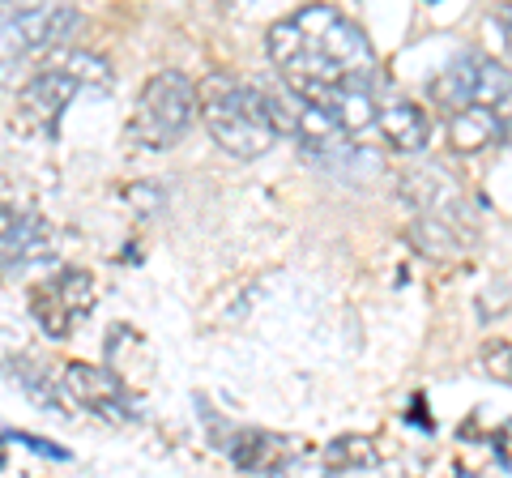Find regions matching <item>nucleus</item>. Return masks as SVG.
Segmentation results:
<instances>
[{
	"label": "nucleus",
	"mask_w": 512,
	"mask_h": 478,
	"mask_svg": "<svg viewBox=\"0 0 512 478\" xmlns=\"http://www.w3.org/2000/svg\"><path fill=\"white\" fill-rule=\"evenodd\" d=\"M265 52L299 99H325L346 86H372L376 52L355 18L333 5H303L265 30Z\"/></svg>",
	"instance_id": "nucleus-1"
},
{
	"label": "nucleus",
	"mask_w": 512,
	"mask_h": 478,
	"mask_svg": "<svg viewBox=\"0 0 512 478\" xmlns=\"http://www.w3.org/2000/svg\"><path fill=\"white\" fill-rule=\"evenodd\" d=\"M397 197L410 210V235L427 257H466L478 239V214L457 180V171L440 158H414L397 171Z\"/></svg>",
	"instance_id": "nucleus-2"
},
{
	"label": "nucleus",
	"mask_w": 512,
	"mask_h": 478,
	"mask_svg": "<svg viewBox=\"0 0 512 478\" xmlns=\"http://www.w3.org/2000/svg\"><path fill=\"white\" fill-rule=\"evenodd\" d=\"M201 90V124L218 150L231 158H261L274 150L278 116H274V94L256 90L239 77H210Z\"/></svg>",
	"instance_id": "nucleus-3"
},
{
	"label": "nucleus",
	"mask_w": 512,
	"mask_h": 478,
	"mask_svg": "<svg viewBox=\"0 0 512 478\" xmlns=\"http://www.w3.org/2000/svg\"><path fill=\"white\" fill-rule=\"evenodd\" d=\"M201 120V90L188 73L163 69L141 86L133 103V137L146 150H171L175 141H184V133Z\"/></svg>",
	"instance_id": "nucleus-4"
},
{
	"label": "nucleus",
	"mask_w": 512,
	"mask_h": 478,
	"mask_svg": "<svg viewBox=\"0 0 512 478\" xmlns=\"http://www.w3.org/2000/svg\"><path fill=\"white\" fill-rule=\"evenodd\" d=\"M431 103L444 107L448 116H461V111H474V107H500L508 94H512V69L500 65L495 56L487 52H457L448 65L431 77Z\"/></svg>",
	"instance_id": "nucleus-5"
},
{
	"label": "nucleus",
	"mask_w": 512,
	"mask_h": 478,
	"mask_svg": "<svg viewBox=\"0 0 512 478\" xmlns=\"http://www.w3.org/2000/svg\"><path fill=\"white\" fill-rule=\"evenodd\" d=\"M82 9L73 5H13L0 9V39H5L18 56L39 52H64L69 39L82 30Z\"/></svg>",
	"instance_id": "nucleus-6"
},
{
	"label": "nucleus",
	"mask_w": 512,
	"mask_h": 478,
	"mask_svg": "<svg viewBox=\"0 0 512 478\" xmlns=\"http://www.w3.org/2000/svg\"><path fill=\"white\" fill-rule=\"evenodd\" d=\"M56 231L30 205L0 201V278H18L26 269L52 261Z\"/></svg>",
	"instance_id": "nucleus-7"
},
{
	"label": "nucleus",
	"mask_w": 512,
	"mask_h": 478,
	"mask_svg": "<svg viewBox=\"0 0 512 478\" xmlns=\"http://www.w3.org/2000/svg\"><path fill=\"white\" fill-rule=\"evenodd\" d=\"M90 304H94V282L86 269H60L56 278H47L30 291V312H35L47 338H69L90 316Z\"/></svg>",
	"instance_id": "nucleus-8"
},
{
	"label": "nucleus",
	"mask_w": 512,
	"mask_h": 478,
	"mask_svg": "<svg viewBox=\"0 0 512 478\" xmlns=\"http://www.w3.org/2000/svg\"><path fill=\"white\" fill-rule=\"evenodd\" d=\"M60 385L77 406L99 414V419H107V423H137V402L128 397L124 380L111 376L107 368H94V363H69Z\"/></svg>",
	"instance_id": "nucleus-9"
},
{
	"label": "nucleus",
	"mask_w": 512,
	"mask_h": 478,
	"mask_svg": "<svg viewBox=\"0 0 512 478\" xmlns=\"http://www.w3.org/2000/svg\"><path fill=\"white\" fill-rule=\"evenodd\" d=\"M82 90L86 86L77 82V77L64 69L60 60H56V52H52L39 69H30V77H26L22 90H18V99H22V111L35 124H43V129H56L60 116H64V107H69Z\"/></svg>",
	"instance_id": "nucleus-10"
},
{
	"label": "nucleus",
	"mask_w": 512,
	"mask_h": 478,
	"mask_svg": "<svg viewBox=\"0 0 512 478\" xmlns=\"http://www.w3.org/2000/svg\"><path fill=\"white\" fill-rule=\"evenodd\" d=\"M376 129L397 154H423L431 146L436 124H431L423 103L406 99V94H380L376 99Z\"/></svg>",
	"instance_id": "nucleus-11"
},
{
	"label": "nucleus",
	"mask_w": 512,
	"mask_h": 478,
	"mask_svg": "<svg viewBox=\"0 0 512 478\" xmlns=\"http://www.w3.org/2000/svg\"><path fill=\"white\" fill-rule=\"evenodd\" d=\"M210 432H214V444L227 453L239 470H248L252 478L265 474V470H278L286 466L291 457V444L282 436H269V432H256V427H235V423H214L210 419Z\"/></svg>",
	"instance_id": "nucleus-12"
},
{
	"label": "nucleus",
	"mask_w": 512,
	"mask_h": 478,
	"mask_svg": "<svg viewBox=\"0 0 512 478\" xmlns=\"http://www.w3.org/2000/svg\"><path fill=\"white\" fill-rule=\"evenodd\" d=\"M376 99L380 94L372 86H346V90H333V94H325V99H316V107L338 124L342 137L359 141L363 133L376 129Z\"/></svg>",
	"instance_id": "nucleus-13"
},
{
	"label": "nucleus",
	"mask_w": 512,
	"mask_h": 478,
	"mask_svg": "<svg viewBox=\"0 0 512 478\" xmlns=\"http://www.w3.org/2000/svg\"><path fill=\"white\" fill-rule=\"evenodd\" d=\"M448 129H453V146L457 150H483L491 146L495 137H500V116H495L491 107H474V111H461V116L448 120Z\"/></svg>",
	"instance_id": "nucleus-14"
},
{
	"label": "nucleus",
	"mask_w": 512,
	"mask_h": 478,
	"mask_svg": "<svg viewBox=\"0 0 512 478\" xmlns=\"http://www.w3.org/2000/svg\"><path fill=\"white\" fill-rule=\"evenodd\" d=\"M483 363H487V372L504 376L508 385H512V346H508V342H487V350H483Z\"/></svg>",
	"instance_id": "nucleus-15"
},
{
	"label": "nucleus",
	"mask_w": 512,
	"mask_h": 478,
	"mask_svg": "<svg viewBox=\"0 0 512 478\" xmlns=\"http://www.w3.org/2000/svg\"><path fill=\"white\" fill-rule=\"evenodd\" d=\"M13 440H18V444H30V449H35V453H43V457H60V461L69 457V453L60 449V444H47V440H39V436H26V432H18Z\"/></svg>",
	"instance_id": "nucleus-16"
},
{
	"label": "nucleus",
	"mask_w": 512,
	"mask_h": 478,
	"mask_svg": "<svg viewBox=\"0 0 512 478\" xmlns=\"http://www.w3.org/2000/svg\"><path fill=\"white\" fill-rule=\"evenodd\" d=\"M504 35H508V47H512V13L504 18Z\"/></svg>",
	"instance_id": "nucleus-17"
}]
</instances>
